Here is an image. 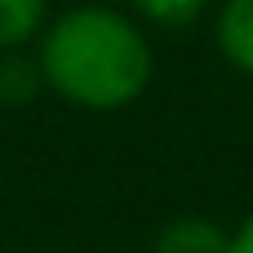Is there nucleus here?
<instances>
[{
	"instance_id": "3",
	"label": "nucleus",
	"mask_w": 253,
	"mask_h": 253,
	"mask_svg": "<svg viewBox=\"0 0 253 253\" xmlns=\"http://www.w3.org/2000/svg\"><path fill=\"white\" fill-rule=\"evenodd\" d=\"M156 253H231V236L209 218H173L156 236Z\"/></svg>"
},
{
	"instance_id": "6",
	"label": "nucleus",
	"mask_w": 253,
	"mask_h": 253,
	"mask_svg": "<svg viewBox=\"0 0 253 253\" xmlns=\"http://www.w3.org/2000/svg\"><path fill=\"white\" fill-rule=\"evenodd\" d=\"M231 253H253V213L231 231Z\"/></svg>"
},
{
	"instance_id": "4",
	"label": "nucleus",
	"mask_w": 253,
	"mask_h": 253,
	"mask_svg": "<svg viewBox=\"0 0 253 253\" xmlns=\"http://www.w3.org/2000/svg\"><path fill=\"white\" fill-rule=\"evenodd\" d=\"M44 22V0H0V49L27 44Z\"/></svg>"
},
{
	"instance_id": "5",
	"label": "nucleus",
	"mask_w": 253,
	"mask_h": 253,
	"mask_svg": "<svg viewBox=\"0 0 253 253\" xmlns=\"http://www.w3.org/2000/svg\"><path fill=\"white\" fill-rule=\"evenodd\" d=\"M133 9L156 27H187L209 9V0H133Z\"/></svg>"
},
{
	"instance_id": "2",
	"label": "nucleus",
	"mask_w": 253,
	"mask_h": 253,
	"mask_svg": "<svg viewBox=\"0 0 253 253\" xmlns=\"http://www.w3.org/2000/svg\"><path fill=\"white\" fill-rule=\"evenodd\" d=\"M213 36H218V53L236 71L253 76V0H227Z\"/></svg>"
},
{
	"instance_id": "1",
	"label": "nucleus",
	"mask_w": 253,
	"mask_h": 253,
	"mask_svg": "<svg viewBox=\"0 0 253 253\" xmlns=\"http://www.w3.org/2000/svg\"><path fill=\"white\" fill-rule=\"evenodd\" d=\"M40 71L58 98L84 111H120L151 84L156 58L133 18L107 4H80L53 18L40 40Z\"/></svg>"
}]
</instances>
